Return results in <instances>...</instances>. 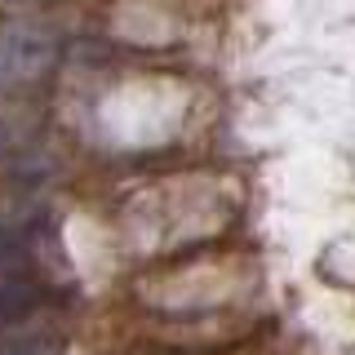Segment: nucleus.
<instances>
[{
	"label": "nucleus",
	"mask_w": 355,
	"mask_h": 355,
	"mask_svg": "<svg viewBox=\"0 0 355 355\" xmlns=\"http://www.w3.org/2000/svg\"><path fill=\"white\" fill-rule=\"evenodd\" d=\"M62 36L40 18H0V94H31L58 71Z\"/></svg>",
	"instance_id": "nucleus-1"
},
{
	"label": "nucleus",
	"mask_w": 355,
	"mask_h": 355,
	"mask_svg": "<svg viewBox=\"0 0 355 355\" xmlns=\"http://www.w3.org/2000/svg\"><path fill=\"white\" fill-rule=\"evenodd\" d=\"M40 306V288L27 275H0V329H18Z\"/></svg>",
	"instance_id": "nucleus-2"
},
{
	"label": "nucleus",
	"mask_w": 355,
	"mask_h": 355,
	"mask_svg": "<svg viewBox=\"0 0 355 355\" xmlns=\"http://www.w3.org/2000/svg\"><path fill=\"white\" fill-rule=\"evenodd\" d=\"M62 333L58 329H14L0 333V355H62Z\"/></svg>",
	"instance_id": "nucleus-3"
}]
</instances>
